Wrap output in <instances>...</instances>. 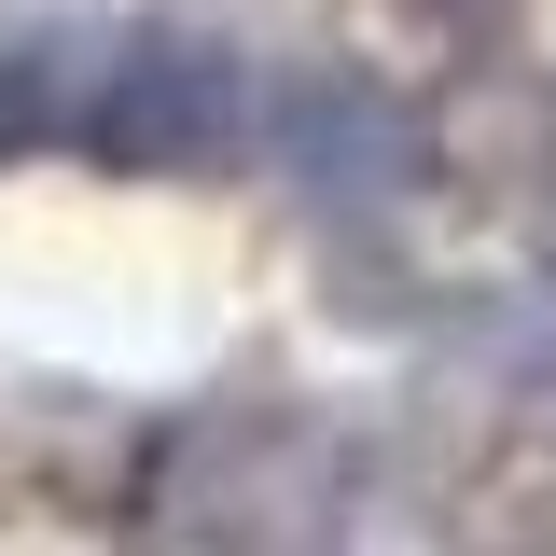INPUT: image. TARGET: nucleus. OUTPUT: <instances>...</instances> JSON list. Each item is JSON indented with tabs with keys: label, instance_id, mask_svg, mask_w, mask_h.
I'll return each mask as SVG.
<instances>
[{
	"label": "nucleus",
	"instance_id": "nucleus-1",
	"mask_svg": "<svg viewBox=\"0 0 556 556\" xmlns=\"http://www.w3.org/2000/svg\"><path fill=\"white\" fill-rule=\"evenodd\" d=\"M237 112H251L237 56L181 42V28H126L98 84H70V126L112 167H208V153H237Z\"/></svg>",
	"mask_w": 556,
	"mask_h": 556
},
{
	"label": "nucleus",
	"instance_id": "nucleus-2",
	"mask_svg": "<svg viewBox=\"0 0 556 556\" xmlns=\"http://www.w3.org/2000/svg\"><path fill=\"white\" fill-rule=\"evenodd\" d=\"M292 153L348 181V167H404V126H390L376 98H348V84H334V98H306V112H292Z\"/></svg>",
	"mask_w": 556,
	"mask_h": 556
},
{
	"label": "nucleus",
	"instance_id": "nucleus-3",
	"mask_svg": "<svg viewBox=\"0 0 556 556\" xmlns=\"http://www.w3.org/2000/svg\"><path fill=\"white\" fill-rule=\"evenodd\" d=\"M42 126H70V70L42 42H0V153H28Z\"/></svg>",
	"mask_w": 556,
	"mask_h": 556
}]
</instances>
